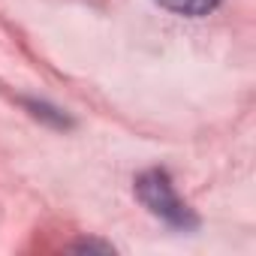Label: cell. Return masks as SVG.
Here are the masks:
<instances>
[{"label": "cell", "instance_id": "6da1fadb", "mask_svg": "<svg viewBox=\"0 0 256 256\" xmlns=\"http://www.w3.org/2000/svg\"><path fill=\"white\" fill-rule=\"evenodd\" d=\"M136 196L142 199V205L160 217L163 223L175 226V229H196L199 217L193 214V208L178 196L172 178L163 169H148L136 178Z\"/></svg>", "mask_w": 256, "mask_h": 256}, {"label": "cell", "instance_id": "7a4b0ae2", "mask_svg": "<svg viewBox=\"0 0 256 256\" xmlns=\"http://www.w3.org/2000/svg\"><path fill=\"white\" fill-rule=\"evenodd\" d=\"M157 4L169 12H178V16H190V18H199V16H208L220 0H157Z\"/></svg>", "mask_w": 256, "mask_h": 256}]
</instances>
